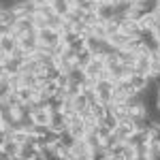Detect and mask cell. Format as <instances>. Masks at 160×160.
<instances>
[{
    "mask_svg": "<svg viewBox=\"0 0 160 160\" xmlns=\"http://www.w3.org/2000/svg\"><path fill=\"white\" fill-rule=\"evenodd\" d=\"M22 66H24V60H17L13 56L0 53V71H4L9 75H19L22 73Z\"/></svg>",
    "mask_w": 160,
    "mask_h": 160,
    "instance_id": "obj_1",
    "label": "cell"
},
{
    "mask_svg": "<svg viewBox=\"0 0 160 160\" xmlns=\"http://www.w3.org/2000/svg\"><path fill=\"white\" fill-rule=\"evenodd\" d=\"M71 154L77 156V158L81 160H94V149L88 145L83 139H75L73 145H71Z\"/></svg>",
    "mask_w": 160,
    "mask_h": 160,
    "instance_id": "obj_2",
    "label": "cell"
},
{
    "mask_svg": "<svg viewBox=\"0 0 160 160\" xmlns=\"http://www.w3.org/2000/svg\"><path fill=\"white\" fill-rule=\"evenodd\" d=\"M49 128L53 130V132H58V135L68 132V120H66V113H64V111H56V113H51Z\"/></svg>",
    "mask_w": 160,
    "mask_h": 160,
    "instance_id": "obj_3",
    "label": "cell"
},
{
    "mask_svg": "<svg viewBox=\"0 0 160 160\" xmlns=\"http://www.w3.org/2000/svg\"><path fill=\"white\" fill-rule=\"evenodd\" d=\"M37 37H38V43H41V45H47V47H53V45L62 43V34L58 32V30H51V28L38 30Z\"/></svg>",
    "mask_w": 160,
    "mask_h": 160,
    "instance_id": "obj_4",
    "label": "cell"
},
{
    "mask_svg": "<svg viewBox=\"0 0 160 160\" xmlns=\"http://www.w3.org/2000/svg\"><path fill=\"white\" fill-rule=\"evenodd\" d=\"M96 15L98 19L105 24V22H113L115 19V7L113 2H107V0H98V7H96Z\"/></svg>",
    "mask_w": 160,
    "mask_h": 160,
    "instance_id": "obj_5",
    "label": "cell"
},
{
    "mask_svg": "<svg viewBox=\"0 0 160 160\" xmlns=\"http://www.w3.org/2000/svg\"><path fill=\"white\" fill-rule=\"evenodd\" d=\"M83 71H86L88 79H100V77L105 75V71H107V66H105V60H102V58H94Z\"/></svg>",
    "mask_w": 160,
    "mask_h": 160,
    "instance_id": "obj_6",
    "label": "cell"
},
{
    "mask_svg": "<svg viewBox=\"0 0 160 160\" xmlns=\"http://www.w3.org/2000/svg\"><path fill=\"white\" fill-rule=\"evenodd\" d=\"M38 37H37V32H28V34H24V37H19V47L28 53V56H32L34 51L38 49Z\"/></svg>",
    "mask_w": 160,
    "mask_h": 160,
    "instance_id": "obj_7",
    "label": "cell"
},
{
    "mask_svg": "<svg viewBox=\"0 0 160 160\" xmlns=\"http://www.w3.org/2000/svg\"><path fill=\"white\" fill-rule=\"evenodd\" d=\"M28 32H37L34 30V22H32V17H19L17 19V24L13 26V37H24Z\"/></svg>",
    "mask_w": 160,
    "mask_h": 160,
    "instance_id": "obj_8",
    "label": "cell"
},
{
    "mask_svg": "<svg viewBox=\"0 0 160 160\" xmlns=\"http://www.w3.org/2000/svg\"><path fill=\"white\" fill-rule=\"evenodd\" d=\"M135 73L149 77V73H152V56H149V53H139V56H137Z\"/></svg>",
    "mask_w": 160,
    "mask_h": 160,
    "instance_id": "obj_9",
    "label": "cell"
},
{
    "mask_svg": "<svg viewBox=\"0 0 160 160\" xmlns=\"http://www.w3.org/2000/svg\"><path fill=\"white\" fill-rule=\"evenodd\" d=\"M19 49V38L17 37H2L0 38V53H7V56H11L15 51Z\"/></svg>",
    "mask_w": 160,
    "mask_h": 160,
    "instance_id": "obj_10",
    "label": "cell"
},
{
    "mask_svg": "<svg viewBox=\"0 0 160 160\" xmlns=\"http://www.w3.org/2000/svg\"><path fill=\"white\" fill-rule=\"evenodd\" d=\"M30 115H32L34 124H45V126H49L51 111L47 109V107H32V109H30Z\"/></svg>",
    "mask_w": 160,
    "mask_h": 160,
    "instance_id": "obj_11",
    "label": "cell"
},
{
    "mask_svg": "<svg viewBox=\"0 0 160 160\" xmlns=\"http://www.w3.org/2000/svg\"><path fill=\"white\" fill-rule=\"evenodd\" d=\"M120 28H122L124 34H128V37L132 38H141V28H139V22H132V19H124L122 24H120Z\"/></svg>",
    "mask_w": 160,
    "mask_h": 160,
    "instance_id": "obj_12",
    "label": "cell"
},
{
    "mask_svg": "<svg viewBox=\"0 0 160 160\" xmlns=\"http://www.w3.org/2000/svg\"><path fill=\"white\" fill-rule=\"evenodd\" d=\"M148 143L160 148V122H149L148 126Z\"/></svg>",
    "mask_w": 160,
    "mask_h": 160,
    "instance_id": "obj_13",
    "label": "cell"
},
{
    "mask_svg": "<svg viewBox=\"0 0 160 160\" xmlns=\"http://www.w3.org/2000/svg\"><path fill=\"white\" fill-rule=\"evenodd\" d=\"M0 148H2V154H9L11 158H15V156H19L22 143H17L15 139H7V141H0Z\"/></svg>",
    "mask_w": 160,
    "mask_h": 160,
    "instance_id": "obj_14",
    "label": "cell"
},
{
    "mask_svg": "<svg viewBox=\"0 0 160 160\" xmlns=\"http://www.w3.org/2000/svg\"><path fill=\"white\" fill-rule=\"evenodd\" d=\"M128 81H130V86H132V90L135 92H145V88L152 83L149 81V77H145V75H132V77H128Z\"/></svg>",
    "mask_w": 160,
    "mask_h": 160,
    "instance_id": "obj_15",
    "label": "cell"
},
{
    "mask_svg": "<svg viewBox=\"0 0 160 160\" xmlns=\"http://www.w3.org/2000/svg\"><path fill=\"white\" fill-rule=\"evenodd\" d=\"M124 105H126L130 111L143 107V105H145V100H143V92H132V94H128L126 100H124Z\"/></svg>",
    "mask_w": 160,
    "mask_h": 160,
    "instance_id": "obj_16",
    "label": "cell"
},
{
    "mask_svg": "<svg viewBox=\"0 0 160 160\" xmlns=\"http://www.w3.org/2000/svg\"><path fill=\"white\" fill-rule=\"evenodd\" d=\"M68 81H71V83H75V86L86 88V83H88L86 71H83V68H75V71H71V73H68Z\"/></svg>",
    "mask_w": 160,
    "mask_h": 160,
    "instance_id": "obj_17",
    "label": "cell"
},
{
    "mask_svg": "<svg viewBox=\"0 0 160 160\" xmlns=\"http://www.w3.org/2000/svg\"><path fill=\"white\" fill-rule=\"evenodd\" d=\"M22 73H30V75H41L43 73V66H41V62L34 60L32 56L24 62V66H22Z\"/></svg>",
    "mask_w": 160,
    "mask_h": 160,
    "instance_id": "obj_18",
    "label": "cell"
},
{
    "mask_svg": "<svg viewBox=\"0 0 160 160\" xmlns=\"http://www.w3.org/2000/svg\"><path fill=\"white\" fill-rule=\"evenodd\" d=\"M132 37H128V34H124V32H118L115 37H111L109 38V43L115 47L118 51H122V49H126V45H128V41H130Z\"/></svg>",
    "mask_w": 160,
    "mask_h": 160,
    "instance_id": "obj_19",
    "label": "cell"
},
{
    "mask_svg": "<svg viewBox=\"0 0 160 160\" xmlns=\"http://www.w3.org/2000/svg\"><path fill=\"white\" fill-rule=\"evenodd\" d=\"M130 148H137V145H141V143H148V130H135L132 135L128 137V141H126Z\"/></svg>",
    "mask_w": 160,
    "mask_h": 160,
    "instance_id": "obj_20",
    "label": "cell"
},
{
    "mask_svg": "<svg viewBox=\"0 0 160 160\" xmlns=\"http://www.w3.org/2000/svg\"><path fill=\"white\" fill-rule=\"evenodd\" d=\"M73 107L77 113H86V111H90V100H88L86 94H79V96H75L73 98Z\"/></svg>",
    "mask_w": 160,
    "mask_h": 160,
    "instance_id": "obj_21",
    "label": "cell"
},
{
    "mask_svg": "<svg viewBox=\"0 0 160 160\" xmlns=\"http://www.w3.org/2000/svg\"><path fill=\"white\" fill-rule=\"evenodd\" d=\"M51 7H53V11L62 15V17H66V13L73 9V4L68 2V0H51Z\"/></svg>",
    "mask_w": 160,
    "mask_h": 160,
    "instance_id": "obj_22",
    "label": "cell"
},
{
    "mask_svg": "<svg viewBox=\"0 0 160 160\" xmlns=\"http://www.w3.org/2000/svg\"><path fill=\"white\" fill-rule=\"evenodd\" d=\"M113 132H115V137H118L122 143H126V141H128V137L132 135L135 130H132V126H130V124H120V126H118Z\"/></svg>",
    "mask_w": 160,
    "mask_h": 160,
    "instance_id": "obj_23",
    "label": "cell"
},
{
    "mask_svg": "<svg viewBox=\"0 0 160 160\" xmlns=\"http://www.w3.org/2000/svg\"><path fill=\"white\" fill-rule=\"evenodd\" d=\"M92 60H94V56H92L88 49H83V51L77 53V62H75V66H77V68H86Z\"/></svg>",
    "mask_w": 160,
    "mask_h": 160,
    "instance_id": "obj_24",
    "label": "cell"
},
{
    "mask_svg": "<svg viewBox=\"0 0 160 160\" xmlns=\"http://www.w3.org/2000/svg\"><path fill=\"white\" fill-rule=\"evenodd\" d=\"M139 9H143L145 13H154L156 9H158V4H160V0H137L135 2Z\"/></svg>",
    "mask_w": 160,
    "mask_h": 160,
    "instance_id": "obj_25",
    "label": "cell"
},
{
    "mask_svg": "<svg viewBox=\"0 0 160 160\" xmlns=\"http://www.w3.org/2000/svg\"><path fill=\"white\" fill-rule=\"evenodd\" d=\"M90 132L86 128V124H79V126H68V135L73 139H86V135Z\"/></svg>",
    "mask_w": 160,
    "mask_h": 160,
    "instance_id": "obj_26",
    "label": "cell"
},
{
    "mask_svg": "<svg viewBox=\"0 0 160 160\" xmlns=\"http://www.w3.org/2000/svg\"><path fill=\"white\" fill-rule=\"evenodd\" d=\"M120 62L126 64V66H135L137 53H132V51H128V49H122V51H120Z\"/></svg>",
    "mask_w": 160,
    "mask_h": 160,
    "instance_id": "obj_27",
    "label": "cell"
},
{
    "mask_svg": "<svg viewBox=\"0 0 160 160\" xmlns=\"http://www.w3.org/2000/svg\"><path fill=\"white\" fill-rule=\"evenodd\" d=\"M83 141H86V143H88V145H90L92 149H96V148H100V145H102V139H100V137L96 135L94 130H90V132L86 135V139H83Z\"/></svg>",
    "mask_w": 160,
    "mask_h": 160,
    "instance_id": "obj_28",
    "label": "cell"
},
{
    "mask_svg": "<svg viewBox=\"0 0 160 160\" xmlns=\"http://www.w3.org/2000/svg\"><path fill=\"white\" fill-rule=\"evenodd\" d=\"M92 111V115L96 118V120H102V118H107V105H102V102H96V105H92L90 107Z\"/></svg>",
    "mask_w": 160,
    "mask_h": 160,
    "instance_id": "obj_29",
    "label": "cell"
},
{
    "mask_svg": "<svg viewBox=\"0 0 160 160\" xmlns=\"http://www.w3.org/2000/svg\"><path fill=\"white\" fill-rule=\"evenodd\" d=\"M83 24L88 26V28H92V26L100 24L98 15H96V11H90V13H83Z\"/></svg>",
    "mask_w": 160,
    "mask_h": 160,
    "instance_id": "obj_30",
    "label": "cell"
},
{
    "mask_svg": "<svg viewBox=\"0 0 160 160\" xmlns=\"http://www.w3.org/2000/svg\"><path fill=\"white\" fill-rule=\"evenodd\" d=\"M94 132H96V135H98L100 139L105 141V139H107V137H109L111 132H113V130H111V128H109V126H107V124H105V122H98V126L94 128Z\"/></svg>",
    "mask_w": 160,
    "mask_h": 160,
    "instance_id": "obj_31",
    "label": "cell"
},
{
    "mask_svg": "<svg viewBox=\"0 0 160 160\" xmlns=\"http://www.w3.org/2000/svg\"><path fill=\"white\" fill-rule=\"evenodd\" d=\"M32 22H34V30H45V28H49V26H47V17H43V15H34V17H32Z\"/></svg>",
    "mask_w": 160,
    "mask_h": 160,
    "instance_id": "obj_32",
    "label": "cell"
},
{
    "mask_svg": "<svg viewBox=\"0 0 160 160\" xmlns=\"http://www.w3.org/2000/svg\"><path fill=\"white\" fill-rule=\"evenodd\" d=\"M120 143H122V141H120V139L115 137V132H111V135L107 137L105 141H102V145H105V148H107V149H113V148H115V145H120Z\"/></svg>",
    "mask_w": 160,
    "mask_h": 160,
    "instance_id": "obj_33",
    "label": "cell"
},
{
    "mask_svg": "<svg viewBox=\"0 0 160 160\" xmlns=\"http://www.w3.org/2000/svg\"><path fill=\"white\" fill-rule=\"evenodd\" d=\"M77 53L79 51H75L73 47H66V51H64V56H62V60H66V62H77Z\"/></svg>",
    "mask_w": 160,
    "mask_h": 160,
    "instance_id": "obj_34",
    "label": "cell"
},
{
    "mask_svg": "<svg viewBox=\"0 0 160 160\" xmlns=\"http://www.w3.org/2000/svg\"><path fill=\"white\" fill-rule=\"evenodd\" d=\"M38 15H43V17H49V15H51V13H56V11H53V7H51V2H49V4H43V7H38Z\"/></svg>",
    "mask_w": 160,
    "mask_h": 160,
    "instance_id": "obj_35",
    "label": "cell"
},
{
    "mask_svg": "<svg viewBox=\"0 0 160 160\" xmlns=\"http://www.w3.org/2000/svg\"><path fill=\"white\" fill-rule=\"evenodd\" d=\"M149 154V143H141L135 148V156H148Z\"/></svg>",
    "mask_w": 160,
    "mask_h": 160,
    "instance_id": "obj_36",
    "label": "cell"
},
{
    "mask_svg": "<svg viewBox=\"0 0 160 160\" xmlns=\"http://www.w3.org/2000/svg\"><path fill=\"white\" fill-rule=\"evenodd\" d=\"M148 158H149V160H160V148H154V145H149Z\"/></svg>",
    "mask_w": 160,
    "mask_h": 160,
    "instance_id": "obj_37",
    "label": "cell"
},
{
    "mask_svg": "<svg viewBox=\"0 0 160 160\" xmlns=\"http://www.w3.org/2000/svg\"><path fill=\"white\" fill-rule=\"evenodd\" d=\"M152 37H154V38H156V41H158V43H160V24L156 26L154 30H152Z\"/></svg>",
    "mask_w": 160,
    "mask_h": 160,
    "instance_id": "obj_38",
    "label": "cell"
},
{
    "mask_svg": "<svg viewBox=\"0 0 160 160\" xmlns=\"http://www.w3.org/2000/svg\"><path fill=\"white\" fill-rule=\"evenodd\" d=\"M30 2H34L37 7H43V4H49L51 0H30Z\"/></svg>",
    "mask_w": 160,
    "mask_h": 160,
    "instance_id": "obj_39",
    "label": "cell"
},
{
    "mask_svg": "<svg viewBox=\"0 0 160 160\" xmlns=\"http://www.w3.org/2000/svg\"><path fill=\"white\" fill-rule=\"evenodd\" d=\"M132 160H149V158H148V156H135Z\"/></svg>",
    "mask_w": 160,
    "mask_h": 160,
    "instance_id": "obj_40",
    "label": "cell"
},
{
    "mask_svg": "<svg viewBox=\"0 0 160 160\" xmlns=\"http://www.w3.org/2000/svg\"><path fill=\"white\" fill-rule=\"evenodd\" d=\"M154 15H156V17H158V22H160V4H158V9H156V11H154Z\"/></svg>",
    "mask_w": 160,
    "mask_h": 160,
    "instance_id": "obj_41",
    "label": "cell"
},
{
    "mask_svg": "<svg viewBox=\"0 0 160 160\" xmlns=\"http://www.w3.org/2000/svg\"><path fill=\"white\" fill-rule=\"evenodd\" d=\"M156 102H158V111H160V88H158V96H156Z\"/></svg>",
    "mask_w": 160,
    "mask_h": 160,
    "instance_id": "obj_42",
    "label": "cell"
},
{
    "mask_svg": "<svg viewBox=\"0 0 160 160\" xmlns=\"http://www.w3.org/2000/svg\"><path fill=\"white\" fill-rule=\"evenodd\" d=\"M68 2H71V4H73V7H75V4H77V2H79V0H68Z\"/></svg>",
    "mask_w": 160,
    "mask_h": 160,
    "instance_id": "obj_43",
    "label": "cell"
},
{
    "mask_svg": "<svg viewBox=\"0 0 160 160\" xmlns=\"http://www.w3.org/2000/svg\"><path fill=\"white\" fill-rule=\"evenodd\" d=\"M158 51H160V49H158Z\"/></svg>",
    "mask_w": 160,
    "mask_h": 160,
    "instance_id": "obj_44",
    "label": "cell"
}]
</instances>
